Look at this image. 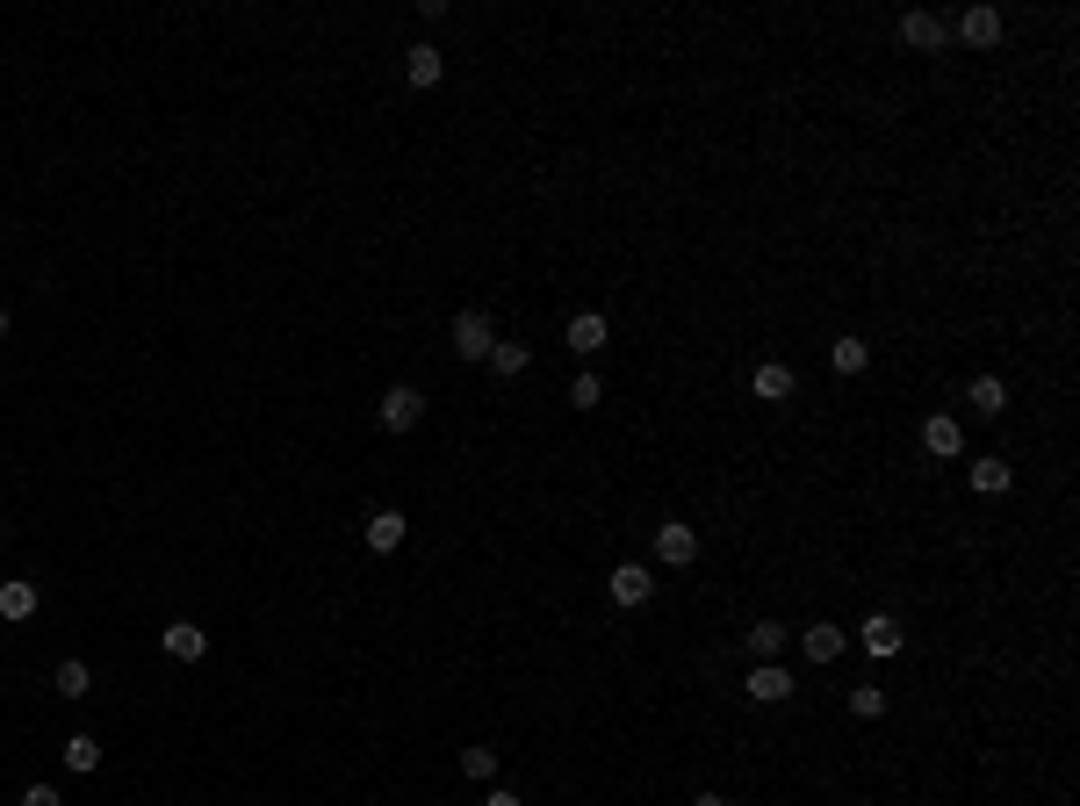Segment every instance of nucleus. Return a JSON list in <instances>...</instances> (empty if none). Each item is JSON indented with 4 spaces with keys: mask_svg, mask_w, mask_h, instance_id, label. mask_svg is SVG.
<instances>
[{
    "mask_svg": "<svg viewBox=\"0 0 1080 806\" xmlns=\"http://www.w3.org/2000/svg\"><path fill=\"white\" fill-rule=\"evenodd\" d=\"M655 562L663 569H692L699 562V533H692L685 518H663V526H655Z\"/></svg>",
    "mask_w": 1080,
    "mask_h": 806,
    "instance_id": "f257e3e1",
    "label": "nucleus"
},
{
    "mask_svg": "<svg viewBox=\"0 0 1080 806\" xmlns=\"http://www.w3.org/2000/svg\"><path fill=\"white\" fill-rule=\"evenodd\" d=\"M375 418H382V425H390V432H411V425H418V418H426V396H418V389H411V382H396V389H382V404H375Z\"/></svg>",
    "mask_w": 1080,
    "mask_h": 806,
    "instance_id": "f03ea898",
    "label": "nucleus"
},
{
    "mask_svg": "<svg viewBox=\"0 0 1080 806\" xmlns=\"http://www.w3.org/2000/svg\"><path fill=\"white\" fill-rule=\"evenodd\" d=\"M490 346H498L490 317H483V309H462V317H454V353H462V361H490Z\"/></svg>",
    "mask_w": 1080,
    "mask_h": 806,
    "instance_id": "7ed1b4c3",
    "label": "nucleus"
},
{
    "mask_svg": "<svg viewBox=\"0 0 1080 806\" xmlns=\"http://www.w3.org/2000/svg\"><path fill=\"white\" fill-rule=\"evenodd\" d=\"M159 649H166L173 663H202L209 634H202V627H195V619H166V634H159Z\"/></svg>",
    "mask_w": 1080,
    "mask_h": 806,
    "instance_id": "20e7f679",
    "label": "nucleus"
},
{
    "mask_svg": "<svg viewBox=\"0 0 1080 806\" xmlns=\"http://www.w3.org/2000/svg\"><path fill=\"white\" fill-rule=\"evenodd\" d=\"M742 691H750L756 705H786V699H792V669H778V663H756V669H750V685H742Z\"/></svg>",
    "mask_w": 1080,
    "mask_h": 806,
    "instance_id": "39448f33",
    "label": "nucleus"
},
{
    "mask_svg": "<svg viewBox=\"0 0 1080 806\" xmlns=\"http://www.w3.org/2000/svg\"><path fill=\"white\" fill-rule=\"evenodd\" d=\"M605 591H613V605H649V598H655V576H649L641 562H619Z\"/></svg>",
    "mask_w": 1080,
    "mask_h": 806,
    "instance_id": "423d86ee",
    "label": "nucleus"
},
{
    "mask_svg": "<svg viewBox=\"0 0 1080 806\" xmlns=\"http://www.w3.org/2000/svg\"><path fill=\"white\" fill-rule=\"evenodd\" d=\"M858 641H864V655H901V619L893 612H864V627H858Z\"/></svg>",
    "mask_w": 1080,
    "mask_h": 806,
    "instance_id": "0eeeda50",
    "label": "nucleus"
},
{
    "mask_svg": "<svg viewBox=\"0 0 1080 806\" xmlns=\"http://www.w3.org/2000/svg\"><path fill=\"white\" fill-rule=\"evenodd\" d=\"M404 80H411V86H440L446 80V58L432 51V44H411V51H404Z\"/></svg>",
    "mask_w": 1080,
    "mask_h": 806,
    "instance_id": "6e6552de",
    "label": "nucleus"
},
{
    "mask_svg": "<svg viewBox=\"0 0 1080 806\" xmlns=\"http://www.w3.org/2000/svg\"><path fill=\"white\" fill-rule=\"evenodd\" d=\"M800 641H806V663H836V655L850 649V634H843V627H828V619H814Z\"/></svg>",
    "mask_w": 1080,
    "mask_h": 806,
    "instance_id": "1a4fd4ad",
    "label": "nucleus"
},
{
    "mask_svg": "<svg viewBox=\"0 0 1080 806\" xmlns=\"http://www.w3.org/2000/svg\"><path fill=\"white\" fill-rule=\"evenodd\" d=\"M959 36L973 44V51H987V44H1001V15H995V8H965V15H959Z\"/></svg>",
    "mask_w": 1080,
    "mask_h": 806,
    "instance_id": "9d476101",
    "label": "nucleus"
},
{
    "mask_svg": "<svg viewBox=\"0 0 1080 806\" xmlns=\"http://www.w3.org/2000/svg\"><path fill=\"white\" fill-rule=\"evenodd\" d=\"M368 548H375V554H396V548H404V512H390V504H382V512H368Z\"/></svg>",
    "mask_w": 1080,
    "mask_h": 806,
    "instance_id": "9b49d317",
    "label": "nucleus"
},
{
    "mask_svg": "<svg viewBox=\"0 0 1080 806\" xmlns=\"http://www.w3.org/2000/svg\"><path fill=\"white\" fill-rule=\"evenodd\" d=\"M943 36H951V30H943L937 15H922V8H915V15H901V44H908V51H937Z\"/></svg>",
    "mask_w": 1080,
    "mask_h": 806,
    "instance_id": "f8f14e48",
    "label": "nucleus"
},
{
    "mask_svg": "<svg viewBox=\"0 0 1080 806\" xmlns=\"http://www.w3.org/2000/svg\"><path fill=\"white\" fill-rule=\"evenodd\" d=\"M750 389H756V404H786V396H792V367L786 361H764L750 375Z\"/></svg>",
    "mask_w": 1080,
    "mask_h": 806,
    "instance_id": "ddd939ff",
    "label": "nucleus"
},
{
    "mask_svg": "<svg viewBox=\"0 0 1080 806\" xmlns=\"http://www.w3.org/2000/svg\"><path fill=\"white\" fill-rule=\"evenodd\" d=\"M605 331H613V325H605L599 309H577V317H569V346H577V353H599Z\"/></svg>",
    "mask_w": 1080,
    "mask_h": 806,
    "instance_id": "4468645a",
    "label": "nucleus"
},
{
    "mask_svg": "<svg viewBox=\"0 0 1080 806\" xmlns=\"http://www.w3.org/2000/svg\"><path fill=\"white\" fill-rule=\"evenodd\" d=\"M922 446H929V454H943V462H951V454H959V446H965L959 418H922Z\"/></svg>",
    "mask_w": 1080,
    "mask_h": 806,
    "instance_id": "2eb2a0df",
    "label": "nucleus"
},
{
    "mask_svg": "<svg viewBox=\"0 0 1080 806\" xmlns=\"http://www.w3.org/2000/svg\"><path fill=\"white\" fill-rule=\"evenodd\" d=\"M36 612V584L30 576H8V584H0V619H30Z\"/></svg>",
    "mask_w": 1080,
    "mask_h": 806,
    "instance_id": "dca6fc26",
    "label": "nucleus"
},
{
    "mask_svg": "<svg viewBox=\"0 0 1080 806\" xmlns=\"http://www.w3.org/2000/svg\"><path fill=\"white\" fill-rule=\"evenodd\" d=\"M786 627H778V619H756V627H750V655H756V663H778V649H786Z\"/></svg>",
    "mask_w": 1080,
    "mask_h": 806,
    "instance_id": "f3484780",
    "label": "nucleus"
},
{
    "mask_svg": "<svg viewBox=\"0 0 1080 806\" xmlns=\"http://www.w3.org/2000/svg\"><path fill=\"white\" fill-rule=\"evenodd\" d=\"M864 361H872V346L864 339H836L828 346V367H836V375H864Z\"/></svg>",
    "mask_w": 1080,
    "mask_h": 806,
    "instance_id": "a211bd4d",
    "label": "nucleus"
},
{
    "mask_svg": "<svg viewBox=\"0 0 1080 806\" xmlns=\"http://www.w3.org/2000/svg\"><path fill=\"white\" fill-rule=\"evenodd\" d=\"M973 490H979V498H1001V490H1009V462L979 454V462H973Z\"/></svg>",
    "mask_w": 1080,
    "mask_h": 806,
    "instance_id": "6ab92c4d",
    "label": "nucleus"
},
{
    "mask_svg": "<svg viewBox=\"0 0 1080 806\" xmlns=\"http://www.w3.org/2000/svg\"><path fill=\"white\" fill-rule=\"evenodd\" d=\"M86 691H94V669H86L80 655H66V663H58V699H86Z\"/></svg>",
    "mask_w": 1080,
    "mask_h": 806,
    "instance_id": "aec40b11",
    "label": "nucleus"
},
{
    "mask_svg": "<svg viewBox=\"0 0 1080 806\" xmlns=\"http://www.w3.org/2000/svg\"><path fill=\"white\" fill-rule=\"evenodd\" d=\"M66 771H102V741H94V735H66Z\"/></svg>",
    "mask_w": 1080,
    "mask_h": 806,
    "instance_id": "412c9836",
    "label": "nucleus"
},
{
    "mask_svg": "<svg viewBox=\"0 0 1080 806\" xmlns=\"http://www.w3.org/2000/svg\"><path fill=\"white\" fill-rule=\"evenodd\" d=\"M526 361H533V353H526L519 339H498V346H490V367H498V375H526Z\"/></svg>",
    "mask_w": 1080,
    "mask_h": 806,
    "instance_id": "4be33fe9",
    "label": "nucleus"
},
{
    "mask_svg": "<svg viewBox=\"0 0 1080 806\" xmlns=\"http://www.w3.org/2000/svg\"><path fill=\"white\" fill-rule=\"evenodd\" d=\"M973 404H979V411H1009V389H1001V375H973Z\"/></svg>",
    "mask_w": 1080,
    "mask_h": 806,
    "instance_id": "5701e85b",
    "label": "nucleus"
},
{
    "mask_svg": "<svg viewBox=\"0 0 1080 806\" xmlns=\"http://www.w3.org/2000/svg\"><path fill=\"white\" fill-rule=\"evenodd\" d=\"M843 705H850L858 721H879V713H886V691H879V685H858V691H850Z\"/></svg>",
    "mask_w": 1080,
    "mask_h": 806,
    "instance_id": "b1692460",
    "label": "nucleus"
},
{
    "mask_svg": "<svg viewBox=\"0 0 1080 806\" xmlns=\"http://www.w3.org/2000/svg\"><path fill=\"white\" fill-rule=\"evenodd\" d=\"M462 778L490 785V778H498V749H462Z\"/></svg>",
    "mask_w": 1080,
    "mask_h": 806,
    "instance_id": "393cba45",
    "label": "nucleus"
},
{
    "mask_svg": "<svg viewBox=\"0 0 1080 806\" xmlns=\"http://www.w3.org/2000/svg\"><path fill=\"white\" fill-rule=\"evenodd\" d=\"M599 396H605V382H599V375H577V382H569V404H577V411H591Z\"/></svg>",
    "mask_w": 1080,
    "mask_h": 806,
    "instance_id": "a878e982",
    "label": "nucleus"
},
{
    "mask_svg": "<svg viewBox=\"0 0 1080 806\" xmlns=\"http://www.w3.org/2000/svg\"><path fill=\"white\" fill-rule=\"evenodd\" d=\"M22 806H66V799H58V785H22Z\"/></svg>",
    "mask_w": 1080,
    "mask_h": 806,
    "instance_id": "bb28decb",
    "label": "nucleus"
},
{
    "mask_svg": "<svg viewBox=\"0 0 1080 806\" xmlns=\"http://www.w3.org/2000/svg\"><path fill=\"white\" fill-rule=\"evenodd\" d=\"M483 806H526V799H519V792H490V799H483Z\"/></svg>",
    "mask_w": 1080,
    "mask_h": 806,
    "instance_id": "cd10ccee",
    "label": "nucleus"
},
{
    "mask_svg": "<svg viewBox=\"0 0 1080 806\" xmlns=\"http://www.w3.org/2000/svg\"><path fill=\"white\" fill-rule=\"evenodd\" d=\"M692 806H735V799H720V792H699V799H692Z\"/></svg>",
    "mask_w": 1080,
    "mask_h": 806,
    "instance_id": "c85d7f7f",
    "label": "nucleus"
},
{
    "mask_svg": "<svg viewBox=\"0 0 1080 806\" xmlns=\"http://www.w3.org/2000/svg\"><path fill=\"white\" fill-rule=\"evenodd\" d=\"M0 339H8V309H0Z\"/></svg>",
    "mask_w": 1080,
    "mask_h": 806,
    "instance_id": "c756f323",
    "label": "nucleus"
}]
</instances>
